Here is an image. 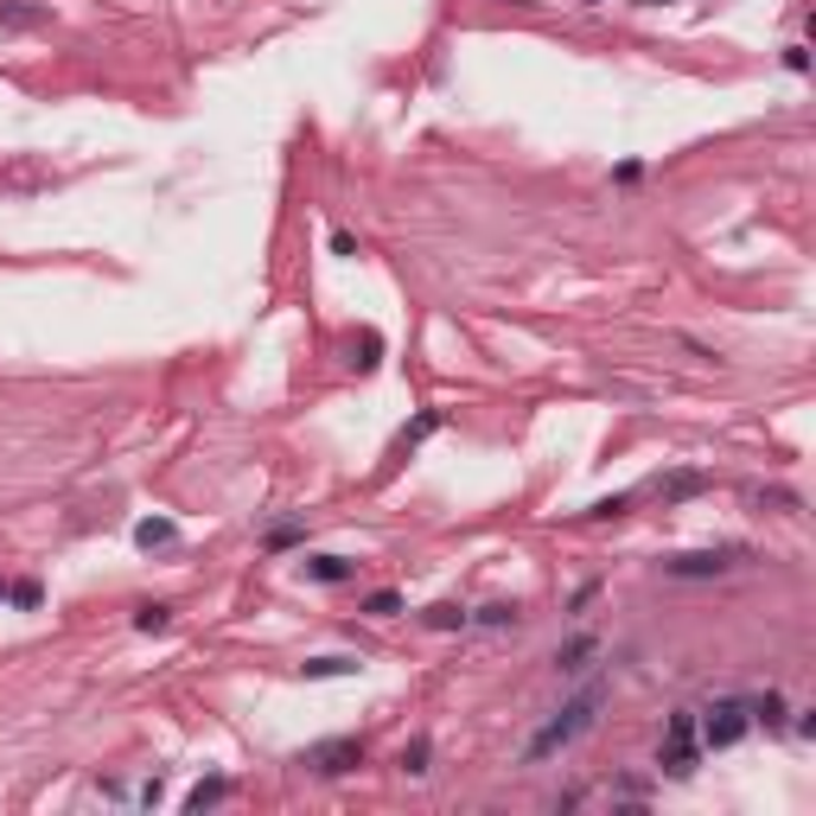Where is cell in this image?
Listing matches in <instances>:
<instances>
[{"instance_id": "1", "label": "cell", "mask_w": 816, "mask_h": 816, "mask_svg": "<svg viewBox=\"0 0 816 816\" xmlns=\"http://www.w3.org/2000/svg\"><path fill=\"white\" fill-rule=\"evenodd\" d=\"M599 708H606V683H581V689L523 741V766H543V759H556V753H568V746H581L599 727Z\"/></svg>"}, {"instance_id": "2", "label": "cell", "mask_w": 816, "mask_h": 816, "mask_svg": "<svg viewBox=\"0 0 816 816\" xmlns=\"http://www.w3.org/2000/svg\"><path fill=\"white\" fill-rule=\"evenodd\" d=\"M702 759L708 753H702V734H696V708H676L664 721V734H657V779L689 784Z\"/></svg>"}, {"instance_id": "3", "label": "cell", "mask_w": 816, "mask_h": 816, "mask_svg": "<svg viewBox=\"0 0 816 816\" xmlns=\"http://www.w3.org/2000/svg\"><path fill=\"white\" fill-rule=\"evenodd\" d=\"M746 561H753L746 543H708V549L664 556L657 568H664V581H721V574H734V568H746Z\"/></svg>"}, {"instance_id": "4", "label": "cell", "mask_w": 816, "mask_h": 816, "mask_svg": "<svg viewBox=\"0 0 816 816\" xmlns=\"http://www.w3.org/2000/svg\"><path fill=\"white\" fill-rule=\"evenodd\" d=\"M364 759H371L364 734H333V741H313V746L294 753V766L306 772V779H351Z\"/></svg>"}, {"instance_id": "5", "label": "cell", "mask_w": 816, "mask_h": 816, "mask_svg": "<svg viewBox=\"0 0 816 816\" xmlns=\"http://www.w3.org/2000/svg\"><path fill=\"white\" fill-rule=\"evenodd\" d=\"M696 734H702V753H734V746L753 734L746 696H714L708 708H696Z\"/></svg>"}, {"instance_id": "6", "label": "cell", "mask_w": 816, "mask_h": 816, "mask_svg": "<svg viewBox=\"0 0 816 816\" xmlns=\"http://www.w3.org/2000/svg\"><path fill=\"white\" fill-rule=\"evenodd\" d=\"M300 581H306V587H351V581H358V556H338V549H300Z\"/></svg>"}, {"instance_id": "7", "label": "cell", "mask_w": 816, "mask_h": 816, "mask_svg": "<svg viewBox=\"0 0 816 816\" xmlns=\"http://www.w3.org/2000/svg\"><path fill=\"white\" fill-rule=\"evenodd\" d=\"M441 428H446L441 408H415V421H403V428H396V441H389V459H408V453H421V446L434 441Z\"/></svg>"}, {"instance_id": "8", "label": "cell", "mask_w": 816, "mask_h": 816, "mask_svg": "<svg viewBox=\"0 0 816 816\" xmlns=\"http://www.w3.org/2000/svg\"><path fill=\"white\" fill-rule=\"evenodd\" d=\"M594 657H599V638H594V631H568V638L556 644V657H549V664H556V676H587V669H594Z\"/></svg>"}, {"instance_id": "9", "label": "cell", "mask_w": 816, "mask_h": 816, "mask_svg": "<svg viewBox=\"0 0 816 816\" xmlns=\"http://www.w3.org/2000/svg\"><path fill=\"white\" fill-rule=\"evenodd\" d=\"M383 364V333L376 326H358V333H345V371L371 376Z\"/></svg>"}, {"instance_id": "10", "label": "cell", "mask_w": 816, "mask_h": 816, "mask_svg": "<svg viewBox=\"0 0 816 816\" xmlns=\"http://www.w3.org/2000/svg\"><path fill=\"white\" fill-rule=\"evenodd\" d=\"M746 721H753V727H766V734H784V721H791L784 689H759V696H746Z\"/></svg>"}, {"instance_id": "11", "label": "cell", "mask_w": 816, "mask_h": 816, "mask_svg": "<svg viewBox=\"0 0 816 816\" xmlns=\"http://www.w3.org/2000/svg\"><path fill=\"white\" fill-rule=\"evenodd\" d=\"M338 676H364V657L326 651V657H306V664H300V683H338Z\"/></svg>"}, {"instance_id": "12", "label": "cell", "mask_w": 816, "mask_h": 816, "mask_svg": "<svg viewBox=\"0 0 816 816\" xmlns=\"http://www.w3.org/2000/svg\"><path fill=\"white\" fill-rule=\"evenodd\" d=\"M306 536H313L306 517H275L261 529V549H268V556H294V549H306Z\"/></svg>"}, {"instance_id": "13", "label": "cell", "mask_w": 816, "mask_h": 816, "mask_svg": "<svg viewBox=\"0 0 816 816\" xmlns=\"http://www.w3.org/2000/svg\"><path fill=\"white\" fill-rule=\"evenodd\" d=\"M708 485H714L708 473H696V466H683V473H664V479L651 485V491H657L664 504H689V498H702Z\"/></svg>"}, {"instance_id": "14", "label": "cell", "mask_w": 816, "mask_h": 816, "mask_svg": "<svg viewBox=\"0 0 816 816\" xmlns=\"http://www.w3.org/2000/svg\"><path fill=\"white\" fill-rule=\"evenodd\" d=\"M179 536H186V529H179L173 517H141V523H135V549H141V556H160V549H179Z\"/></svg>"}, {"instance_id": "15", "label": "cell", "mask_w": 816, "mask_h": 816, "mask_svg": "<svg viewBox=\"0 0 816 816\" xmlns=\"http://www.w3.org/2000/svg\"><path fill=\"white\" fill-rule=\"evenodd\" d=\"M51 20L45 0H0V33H38Z\"/></svg>"}, {"instance_id": "16", "label": "cell", "mask_w": 816, "mask_h": 816, "mask_svg": "<svg viewBox=\"0 0 816 816\" xmlns=\"http://www.w3.org/2000/svg\"><path fill=\"white\" fill-rule=\"evenodd\" d=\"M523 626V599H485L473 606V631H517Z\"/></svg>"}, {"instance_id": "17", "label": "cell", "mask_w": 816, "mask_h": 816, "mask_svg": "<svg viewBox=\"0 0 816 816\" xmlns=\"http://www.w3.org/2000/svg\"><path fill=\"white\" fill-rule=\"evenodd\" d=\"M230 791H236V784L223 779V772H205V779L191 784L186 791V816H205V811H218L223 797H230Z\"/></svg>"}, {"instance_id": "18", "label": "cell", "mask_w": 816, "mask_h": 816, "mask_svg": "<svg viewBox=\"0 0 816 816\" xmlns=\"http://www.w3.org/2000/svg\"><path fill=\"white\" fill-rule=\"evenodd\" d=\"M421 626L428 631H473V606H466V599H434V606L421 613Z\"/></svg>"}, {"instance_id": "19", "label": "cell", "mask_w": 816, "mask_h": 816, "mask_svg": "<svg viewBox=\"0 0 816 816\" xmlns=\"http://www.w3.org/2000/svg\"><path fill=\"white\" fill-rule=\"evenodd\" d=\"M396 772H403V779H428V772H434V741H428V734H415V741L396 753Z\"/></svg>"}, {"instance_id": "20", "label": "cell", "mask_w": 816, "mask_h": 816, "mask_svg": "<svg viewBox=\"0 0 816 816\" xmlns=\"http://www.w3.org/2000/svg\"><path fill=\"white\" fill-rule=\"evenodd\" d=\"M128 626L141 631V638H166V631H173V606H166V599H141Z\"/></svg>"}, {"instance_id": "21", "label": "cell", "mask_w": 816, "mask_h": 816, "mask_svg": "<svg viewBox=\"0 0 816 816\" xmlns=\"http://www.w3.org/2000/svg\"><path fill=\"white\" fill-rule=\"evenodd\" d=\"M7 606H13V613H38V606H45V581H38V574H13V581H7Z\"/></svg>"}, {"instance_id": "22", "label": "cell", "mask_w": 816, "mask_h": 816, "mask_svg": "<svg viewBox=\"0 0 816 816\" xmlns=\"http://www.w3.org/2000/svg\"><path fill=\"white\" fill-rule=\"evenodd\" d=\"M358 613H364V619H396V613H403V594H396V587H376V594L358 599Z\"/></svg>"}, {"instance_id": "23", "label": "cell", "mask_w": 816, "mask_h": 816, "mask_svg": "<svg viewBox=\"0 0 816 816\" xmlns=\"http://www.w3.org/2000/svg\"><path fill=\"white\" fill-rule=\"evenodd\" d=\"M631 504H638V491H613V498H594L581 517H594V523H606V517H626Z\"/></svg>"}, {"instance_id": "24", "label": "cell", "mask_w": 816, "mask_h": 816, "mask_svg": "<svg viewBox=\"0 0 816 816\" xmlns=\"http://www.w3.org/2000/svg\"><path fill=\"white\" fill-rule=\"evenodd\" d=\"M753 504H759V511H784V517H797V511H804V498H797V491H784V485H772V491H753Z\"/></svg>"}, {"instance_id": "25", "label": "cell", "mask_w": 816, "mask_h": 816, "mask_svg": "<svg viewBox=\"0 0 816 816\" xmlns=\"http://www.w3.org/2000/svg\"><path fill=\"white\" fill-rule=\"evenodd\" d=\"M613 804H651V779H613Z\"/></svg>"}, {"instance_id": "26", "label": "cell", "mask_w": 816, "mask_h": 816, "mask_svg": "<svg viewBox=\"0 0 816 816\" xmlns=\"http://www.w3.org/2000/svg\"><path fill=\"white\" fill-rule=\"evenodd\" d=\"M779 65H784L791 77H811V45H804V38H791V45L779 51Z\"/></svg>"}, {"instance_id": "27", "label": "cell", "mask_w": 816, "mask_h": 816, "mask_svg": "<svg viewBox=\"0 0 816 816\" xmlns=\"http://www.w3.org/2000/svg\"><path fill=\"white\" fill-rule=\"evenodd\" d=\"M326 249H333L338 261H358V256H364V243H358V236H351V230H345V223H338L333 236H326Z\"/></svg>"}, {"instance_id": "28", "label": "cell", "mask_w": 816, "mask_h": 816, "mask_svg": "<svg viewBox=\"0 0 816 816\" xmlns=\"http://www.w3.org/2000/svg\"><path fill=\"white\" fill-rule=\"evenodd\" d=\"M784 734H791V741H816V708H791Z\"/></svg>"}, {"instance_id": "29", "label": "cell", "mask_w": 816, "mask_h": 816, "mask_svg": "<svg viewBox=\"0 0 816 816\" xmlns=\"http://www.w3.org/2000/svg\"><path fill=\"white\" fill-rule=\"evenodd\" d=\"M644 173H651L644 160H619V166H613V186H619V191H631V186H644Z\"/></svg>"}, {"instance_id": "30", "label": "cell", "mask_w": 816, "mask_h": 816, "mask_svg": "<svg viewBox=\"0 0 816 816\" xmlns=\"http://www.w3.org/2000/svg\"><path fill=\"white\" fill-rule=\"evenodd\" d=\"M160 797H166V779H160V772H153V779H141V784H135V804H141V811H153Z\"/></svg>"}, {"instance_id": "31", "label": "cell", "mask_w": 816, "mask_h": 816, "mask_svg": "<svg viewBox=\"0 0 816 816\" xmlns=\"http://www.w3.org/2000/svg\"><path fill=\"white\" fill-rule=\"evenodd\" d=\"M683 351H689L696 364H721V351H714V345H702V338H689V333H683Z\"/></svg>"}, {"instance_id": "32", "label": "cell", "mask_w": 816, "mask_h": 816, "mask_svg": "<svg viewBox=\"0 0 816 816\" xmlns=\"http://www.w3.org/2000/svg\"><path fill=\"white\" fill-rule=\"evenodd\" d=\"M594 594H599V581H581V587L568 594V613H587V606H594Z\"/></svg>"}, {"instance_id": "33", "label": "cell", "mask_w": 816, "mask_h": 816, "mask_svg": "<svg viewBox=\"0 0 816 816\" xmlns=\"http://www.w3.org/2000/svg\"><path fill=\"white\" fill-rule=\"evenodd\" d=\"M7 581H13V574H0V606H7Z\"/></svg>"}, {"instance_id": "34", "label": "cell", "mask_w": 816, "mask_h": 816, "mask_svg": "<svg viewBox=\"0 0 816 816\" xmlns=\"http://www.w3.org/2000/svg\"><path fill=\"white\" fill-rule=\"evenodd\" d=\"M644 7H669V0H644Z\"/></svg>"}, {"instance_id": "35", "label": "cell", "mask_w": 816, "mask_h": 816, "mask_svg": "<svg viewBox=\"0 0 816 816\" xmlns=\"http://www.w3.org/2000/svg\"><path fill=\"white\" fill-rule=\"evenodd\" d=\"M581 7H606V0H581Z\"/></svg>"}, {"instance_id": "36", "label": "cell", "mask_w": 816, "mask_h": 816, "mask_svg": "<svg viewBox=\"0 0 816 816\" xmlns=\"http://www.w3.org/2000/svg\"><path fill=\"white\" fill-rule=\"evenodd\" d=\"M517 7H529V0H517Z\"/></svg>"}]
</instances>
